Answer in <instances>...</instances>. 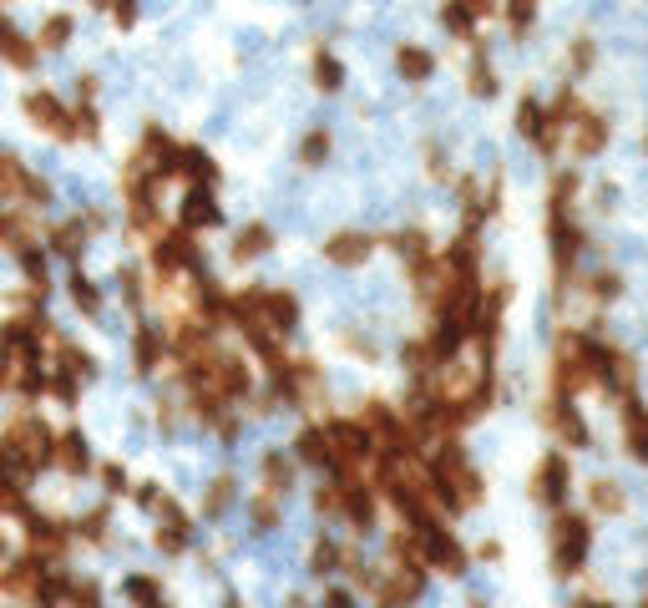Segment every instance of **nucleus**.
<instances>
[{
	"label": "nucleus",
	"mask_w": 648,
	"mask_h": 608,
	"mask_svg": "<svg viewBox=\"0 0 648 608\" xmlns=\"http://www.w3.org/2000/svg\"><path fill=\"white\" fill-rule=\"evenodd\" d=\"M51 441H56V431H51L36 411H21L6 431H0V446L11 451V462H16V472H21V477H31V472L51 467Z\"/></svg>",
	"instance_id": "f257e3e1"
},
{
	"label": "nucleus",
	"mask_w": 648,
	"mask_h": 608,
	"mask_svg": "<svg viewBox=\"0 0 648 608\" xmlns=\"http://www.w3.org/2000/svg\"><path fill=\"white\" fill-rule=\"evenodd\" d=\"M588 553H593V522L583 512H557L552 517V568L562 578H573V573H583Z\"/></svg>",
	"instance_id": "f03ea898"
},
{
	"label": "nucleus",
	"mask_w": 648,
	"mask_h": 608,
	"mask_svg": "<svg viewBox=\"0 0 648 608\" xmlns=\"http://www.w3.org/2000/svg\"><path fill=\"white\" fill-rule=\"evenodd\" d=\"M324 436H330V456H335V472L340 477H365V467L375 462V441L355 416H335L324 421Z\"/></svg>",
	"instance_id": "7ed1b4c3"
},
{
	"label": "nucleus",
	"mask_w": 648,
	"mask_h": 608,
	"mask_svg": "<svg viewBox=\"0 0 648 608\" xmlns=\"http://www.w3.org/2000/svg\"><path fill=\"white\" fill-rule=\"evenodd\" d=\"M152 269H157V284L168 289L173 274H203V254H198V234H183V228H173V234H157L152 239Z\"/></svg>",
	"instance_id": "20e7f679"
},
{
	"label": "nucleus",
	"mask_w": 648,
	"mask_h": 608,
	"mask_svg": "<svg viewBox=\"0 0 648 608\" xmlns=\"http://www.w3.org/2000/svg\"><path fill=\"white\" fill-rule=\"evenodd\" d=\"M21 107H26V122H31L36 132H51L56 142H71V107H66L56 92L31 87V92L21 97Z\"/></svg>",
	"instance_id": "39448f33"
},
{
	"label": "nucleus",
	"mask_w": 648,
	"mask_h": 608,
	"mask_svg": "<svg viewBox=\"0 0 648 608\" xmlns=\"http://www.w3.org/2000/svg\"><path fill=\"white\" fill-rule=\"evenodd\" d=\"M421 563L436 568V573H446V578H461V573H466V548L456 543V532H451L446 522H436V527L421 532Z\"/></svg>",
	"instance_id": "423d86ee"
},
{
	"label": "nucleus",
	"mask_w": 648,
	"mask_h": 608,
	"mask_svg": "<svg viewBox=\"0 0 648 608\" xmlns=\"http://www.w3.org/2000/svg\"><path fill=\"white\" fill-rule=\"evenodd\" d=\"M208 391L218 396V401H249L254 396V375H249V360L243 355H223L218 350V360H213V370H208Z\"/></svg>",
	"instance_id": "0eeeda50"
},
{
	"label": "nucleus",
	"mask_w": 648,
	"mask_h": 608,
	"mask_svg": "<svg viewBox=\"0 0 648 608\" xmlns=\"http://www.w3.org/2000/svg\"><path fill=\"white\" fill-rule=\"evenodd\" d=\"M567 487H573V462H567V451H547L537 462V472H532V497L542 507H562Z\"/></svg>",
	"instance_id": "6e6552de"
},
{
	"label": "nucleus",
	"mask_w": 648,
	"mask_h": 608,
	"mask_svg": "<svg viewBox=\"0 0 648 608\" xmlns=\"http://www.w3.org/2000/svg\"><path fill=\"white\" fill-rule=\"evenodd\" d=\"M547 239H552V269H557V284L573 279V264L588 244V234L573 223V218H547Z\"/></svg>",
	"instance_id": "1a4fd4ad"
},
{
	"label": "nucleus",
	"mask_w": 648,
	"mask_h": 608,
	"mask_svg": "<svg viewBox=\"0 0 648 608\" xmlns=\"http://www.w3.org/2000/svg\"><path fill=\"white\" fill-rule=\"evenodd\" d=\"M542 421H547V431H552L567 451L593 446V431H588V421H583V411H578L573 401H547V406H542Z\"/></svg>",
	"instance_id": "9d476101"
},
{
	"label": "nucleus",
	"mask_w": 648,
	"mask_h": 608,
	"mask_svg": "<svg viewBox=\"0 0 648 608\" xmlns=\"http://www.w3.org/2000/svg\"><path fill=\"white\" fill-rule=\"evenodd\" d=\"M562 137H567V147H573V158H598V152L608 147V137H613V127H608V117H603V112L583 107V112H578V122L567 127Z\"/></svg>",
	"instance_id": "9b49d317"
},
{
	"label": "nucleus",
	"mask_w": 648,
	"mask_h": 608,
	"mask_svg": "<svg viewBox=\"0 0 648 608\" xmlns=\"http://www.w3.org/2000/svg\"><path fill=\"white\" fill-rule=\"evenodd\" d=\"M218 223H223V208H218L213 188H188V193H183V208H178V228H183V234L218 228Z\"/></svg>",
	"instance_id": "f8f14e48"
},
{
	"label": "nucleus",
	"mask_w": 648,
	"mask_h": 608,
	"mask_svg": "<svg viewBox=\"0 0 648 608\" xmlns=\"http://www.w3.org/2000/svg\"><path fill=\"white\" fill-rule=\"evenodd\" d=\"M319 249H324V259H330L335 269H360V264L375 254V239H370V234H360V228H345V234L324 239Z\"/></svg>",
	"instance_id": "ddd939ff"
},
{
	"label": "nucleus",
	"mask_w": 648,
	"mask_h": 608,
	"mask_svg": "<svg viewBox=\"0 0 648 608\" xmlns=\"http://www.w3.org/2000/svg\"><path fill=\"white\" fill-rule=\"evenodd\" d=\"M0 61H6L11 71H36V61H41L36 41H31L11 16H0Z\"/></svg>",
	"instance_id": "4468645a"
},
{
	"label": "nucleus",
	"mask_w": 648,
	"mask_h": 608,
	"mask_svg": "<svg viewBox=\"0 0 648 608\" xmlns=\"http://www.w3.org/2000/svg\"><path fill=\"white\" fill-rule=\"evenodd\" d=\"M51 467H61L66 477H87V472H92L87 436H81V431H61V436L51 441Z\"/></svg>",
	"instance_id": "2eb2a0df"
},
{
	"label": "nucleus",
	"mask_w": 648,
	"mask_h": 608,
	"mask_svg": "<svg viewBox=\"0 0 648 608\" xmlns=\"http://www.w3.org/2000/svg\"><path fill=\"white\" fill-rule=\"evenodd\" d=\"M395 71H400V82L426 87L431 76H436V51H426L421 41H400L395 46Z\"/></svg>",
	"instance_id": "dca6fc26"
},
{
	"label": "nucleus",
	"mask_w": 648,
	"mask_h": 608,
	"mask_svg": "<svg viewBox=\"0 0 648 608\" xmlns=\"http://www.w3.org/2000/svg\"><path fill=\"white\" fill-rule=\"evenodd\" d=\"M294 456H299L304 467H314V472H335V456H330V436H324V426H304L294 436Z\"/></svg>",
	"instance_id": "f3484780"
},
{
	"label": "nucleus",
	"mask_w": 648,
	"mask_h": 608,
	"mask_svg": "<svg viewBox=\"0 0 648 608\" xmlns=\"http://www.w3.org/2000/svg\"><path fill=\"white\" fill-rule=\"evenodd\" d=\"M162 355H168L162 325H137V335H132V365H137V375H152L162 365Z\"/></svg>",
	"instance_id": "a211bd4d"
},
{
	"label": "nucleus",
	"mask_w": 648,
	"mask_h": 608,
	"mask_svg": "<svg viewBox=\"0 0 648 608\" xmlns=\"http://www.w3.org/2000/svg\"><path fill=\"white\" fill-rule=\"evenodd\" d=\"M274 249V228L269 223H243L233 234V264H254Z\"/></svg>",
	"instance_id": "6ab92c4d"
},
{
	"label": "nucleus",
	"mask_w": 648,
	"mask_h": 608,
	"mask_svg": "<svg viewBox=\"0 0 648 608\" xmlns=\"http://www.w3.org/2000/svg\"><path fill=\"white\" fill-rule=\"evenodd\" d=\"M623 446L633 462H648V431H643V406H638V391L623 396Z\"/></svg>",
	"instance_id": "aec40b11"
},
{
	"label": "nucleus",
	"mask_w": 648,
	"mask_h": 608,
	"mask_svg": "<svg viewBox=\"0 0 648 608\" xmlns=\"http://www.w3.org/2000/svg\"><path fill=\"white\" fill-rule=\"evenodd\" d=\"M309 76H314V87H319V92H340V87H345V61H340L330 46H314V56H309Z\"/></svg>",
	"instance_id": "412c9836"
},
{
	"label": "nucleus",
	"mask_w": 648,
	"mask_h": 608,
	"mask_svg": "<svg viewBox=\"0 0 648 608\" xmlns=\"http://www.w3.org/2000/svg\"><path fill=\"white\" fill-rule=\"evenodd\" d=\"M259 472H264V487H259V492H269V497L284 502L289 487H294V462H289L284 451H264V467H259Z\"/></svg>",
	"instance_id": "4be33fe9"
},
{
	"label": "nucleus",
	"mask_w": 648,
	"mask_h": 608,
	"mask_svg": "<svg viewBox=\"0 0 648 608\" xmlns=\"http://www.w3.org/2000/svg\"><path fill=\"white\" fill-rule=\"evenodd\" d=\"M71 36H76V16L71 11H51L41 21V31H36V51H66Z\"/></svg>",
	"instance_id": "5701e85b"
},
{
	"label": "nucleus",
	"mask_w": 648,
	"mask_h": 608,
	"mask_svg": "<svg viewBox=\"0 0 648 608\" xmlns=\"http://www.w3.org/2000/svg\"><path fill=\"white\" fill-rule=\"evenodd\" d=\"M578 193H583V178H578V173H552L547 218H567V213H573V203H578Z\"/></svg>",
	"instance_id": "b1692460"
},
{
	"label": "nucleus",
	"mask_w": 648,
	"mask_h": 608,
	"mask_svg": "<svg viewBox=\"0 0 648 608\" xmlns=\"http://www.w3.org/2000/svg\"><path fill=\"white\" fill-rule=\"evenodd\" d=\"M588 502H593L598 517H623V512H628V492H623V482H613V477H598V482L588 487Z\"/></svg>",
	"instance_id": "393cba45"
},
{
	"label": "nucleus",
	"mask_w": 648,
	"mask_h": 608,
	"mask_svg": "<svg viewBox=\"0 0 648 608\" xmlns=\"http://www.w3.org/2000/svg\"><path fill=\"white\" fill-rule=\"evenodd\" d=\"M36 583H41V563L36 558H16L11 568H0V588H6V593L36 598Z\"/></svg>",
	"instance_id": "a878e982"
},
{
	"label": "nucleus",
	"mask_w": 648,
	"mask_h": 608,
	"mask_svg": "<svg viewBox=\"0 0 648 608\" xmlns=\"http://www.w3.org/2000/svg\"><path fill=\"white\" fill-rule=\"evenodd\" d=\"M56 370H66L71 380H97V360L71 340H56Z\"/></svg>",
	"instance_id": "bb28decb"
},
{
	"label": "nucleus",
	"mask_w": 648,
	"mask_h": 608,
	"mask_svg": "<svg viewBox=\"0 0 648 608\" xmlns=\"http://www.w3.org/2000/svg\"><path fill=\"white\" fill-rule=\"evenodd\" d=\"M87 239H92V228H87V218H71V223L51 228V249H56L61 259H76L81 249H87Z\"/></svg>",
	"instance_id": "cd10ccee"
},
{
	"label": "nucleus",
	"mask_w": 648,
	"mask_h": 608,
	"mask_svg": "<svg viewBox=\"0 0 648 608\" xmlns=\"http://www.w3.org/2000/svg\"><path fill=\"white\" fill-rule=\"evenodd\" d=\"M390 249L405 259V269H411V264H421V259H431L436 249H431V239L421 234V228H395V234H390Z\"/></svg>",
	"instance_id": "c85d7f7f"
},
{
	"label": "nucleus",
	"mask_w": 648,
	"mask_h": 608,
	"mask_svg": "<svg viewBox=\"0 0 648 608\" xmlns=\"http://www.w3.org/2000/svg\"><path fill=\"white\" fill-rule=\"evenodd\" d=\"M466 92L471 97H492L497 92V71H492V61H486V51L471 41V71H466Z\"/></svg>",
	"instance_id": "c756f323"
},
{
	"label": "nucleus",
	"mask_w": 648,
	"mask_h": 608,
	"mask_svg": "<svg viewBox=\"0 0 648 608\" xmlns=\"http://www.w3.org/2000/svg\"><path fill=\"white\" fill-rule=\"evenodd\" d=\"M583 294H588L593 310H603V304H613V299L623 294V274H618V269H598V274L583 284Z\"/></svg>",
	"instance_id": "7c9ffc66"
},
{
	"label": "nucleus",
	"mask_w": 648,
	"mask_h": 608,
	"mask_svg": "<svg viewBox=\"0 0 648 608\" xmlns=\"http://www.w3.org/2000/svg\"><path fill=\"white\" fill-rule=\"evenodd\" d=\"M71 142H102V112L92 102L71 107Z\"/></svg>",
	"instance_id": "2f4dec72"
},
{
	"label": "nucleus",
	"mask_w": 648,
	"mask_h": 608,
	"mask_svg": "<svg viewBox=\"0 0 648 608\" xmlns=\"http://www.w3.org/2000/svg\"><path fill=\"white\" fill-rule=\"evenodd\" d=\"M66 284H71V304H76V310L97 320V315H102V289H97V284H92L87 274H81V269H76V274H71Z\"/></svg>",
	"instance_id": "473e14b6"
},
{
	"label": "nucleus",
	"mask_w": 648,
	"mask_h": 608,
	"mask_svg": "<svg viewBox=\"0 0 648 608\" xmlns=\"http://www.w3.org/2000/svg\"><path fill=\"white\" fill-rule=\"evenodd\" d=\"M168 558H178V553H188V543H193V522H157V538H152Z\"/></svg>",
	"instance_id": "72a5a7b5"
},
{
	"label": "nucleus",
	"mask_w": 648,
	"mask_h": 608,
	"mask_svg": "<svg viewBox=\"0 0 648 608\" xmlns=\"http://www.w3.org/2000/svg\"><path fill=\"white\" fill-rule=\"evenodd\" d=\"M324 158H330V132L309 127L304 142H299V168H324Z\"/></svg>",
	"instance_id": "f704fd0d"
},
{
	"label": "nucleus",
	"mask_w": 648,
	"mask_h": 608,
	"mask_svg": "<svg viewBox=\"0 0 648 608\" xmlns=\"http://www.w3.org/2000/svg\"><path fill=\"white\" fill-rule=\"evenodd\" d=\"M107 527H112V517H107V507H97V512H87V517H76V522H71V538L107 543Z\"/></svg>",
	"instance_id": "c9c22d12"
},
{
	"label": "nucleus",
	"mask_w": 648,
	"mask_h": 608,
	"mask_svg": "<svg viewBox=\"0 0 648 608\" xmlns=\"http://www.w3.org/2000/svg\"><path fill=\"white\" fill-rule=\"evenodd\" d=\"M507 31H512V41H522L527 31H532V21H537V0H507Z\"/></svg>",
	"instance_id": "e433bc0d"
},
{
	"label": "nucleus",
	"mask_w": 648,
	"mask_h": 608,
	"mask_svg": "<svg viewBox=\"0 0 648 608\" xmlns=\"http://www.w3.org/2000/svg\"><path fill=\"white\" fill-rule=\"evenodd\" d=\"M233 497H238V482H233V477H218V482L208 487V497H203V517H223V512L233 507Z\"/></svg>",
	"instance_id": "4c0bfd02"
},
{
	"label": "nucleus",
	"mask_w": 648,
	"mask_h": 608,
	"mask_svg": "<svg viewBox=\"0 0 648 608\" xmlns=\"http://www.w3.org/2000/svg\"><path fill=\"white\" fill-rule=\"evenodd\" d=\"M279 497H269V492H254L249 497V522L259 527V532H269V527H279Z\"/></svg>",
	"instance_id": "58836bf2"
},
{
	"label": "nucleus",
	"mask_w": 648,
	"mask_h": 608,
	"mask_svg": "<svg viewBox=\"0 0 648 608\" xmlns=\"http://www.w3.org/2000/svg\"><path fill=\"white\" fill-rule=\"evenodd\" d=\"M340 563H345V548H340V543H330V538H324V543H314V553H309V573H314V578L335 573Z\"/></svg>",
	"instance_id": "ea45409f"
},
{
	"label": "nucleus",
	"mask_w": 648,
	"mask_h": 608,
	"mask_svg": "<svg viewBox=\"0 0 648 608\" xmlns=\"http://www.w3.org/2000/svg\"><path fill=\"white\" fill-rule=\"evenodd\" d=\"M593 61H598V41H593V36H578L573 51H567V71H573V76H588Z\"/></svg>",
	"instance_id": "a19ab883"
},
{
	"label": "nucleus",
	"mask_w": 648,
	"mask_h": 608,
	"mask_svg": "<svg viewBox=\"0 0 648 608\" xmlns=\"http://www.w3.org/2000/svg\"><path fill=\"white\" fill-rule=\"evenodd\" d=\"M46 396H56L61 406H76V396H81V380H71L66 370H46Z\"/></svg>",
	"instance_id": "79ce46f5"
},
{
	"label": "nucleus",
	"mask_w": 648,
	"mask_h": 608,
	"mask_svg": "<svg viewBox=\"0 0 648 608\" xmlns=\"http://www.w3.org/2000/svg\"><path fill=\"white\" fill-rule=\"evenodd\" d=\"M441 26H446L451 36H461V41H476V21L456 6V0H446V6H441Z\"/></svg>",
	"instance_id": "37998d69"
},
{
	"label": "nucleus",
	"mask_w": 648,
	"mask_h": 608,
	"mask_svg": "<svg viewBox=\"0 0 648 608\" xmlns=\"http://www.w3.org/2000/svg\"><path fill=\"white\" fill-rule=\"evenodd\" d=\"M107 16H112L117 31H132L137 16H142V6H137V0H107Z\"/></svg>",
	"instance_id": "c03bdc74"
},
{
	"label": "nucleus",
	"mask_w": 648,
	"mask_h": 608,
	"mask_svg": "<svg viewBox=\"0 0 648 608\" xmlns=\"http://www.w3.org/2000/svg\"><path fill=\"white\" fill-rule=\"evenodd\" d=\"M117 284H122L127 304H132V310H137V304H142V274H137V269H117Z\"/></svg>",
	"instance_id": "a18cd8bd"
},
{
	"label": "nucleus",
	"mask_w": 648,
	"mask_h": 608,
	"mask_svg": "<svg viewBox=\"0 0 648 608\" xmlns=\"http://www.w3.org/2000/svg\"><path fill=\"white\" fill-rule=\"evenodd\" d=\"M456 6H461V11H466L476 26H481L486 16H497V0H456Z\"/></svg>",
	"instance_id": "49530a36"
},
{
	"label": "nucleus",
	"mask_w": 648,
	"mask_h": 608,
	"mask_svg": "<svg viewBox=\"0 0 648 608\" xmlns=\"http://www.w3.org/2000/svg\"><path fill=\"white\" fill-rule=\"evenodd\" d=\"M127 492H132V502H137V507H147V512H152V507H157V497H162V492H157V482H137V487H127Z\"/></svg>",
	"instance_id": "de8ad7c7"
},
{
	"label": "nucleus",
	"mask_w": 648,
	"mask_h": 608,
	"mask_svg": "<svg viewBox=\"0 0 648 608\" xmlns=\"http://www.w3.org/2000/svg\"><path fill=\"white\" fill-rule=\"evenodd\" d=\"M102 487H107L112 497H122V492H127V472H122V467H102Z\"/></svg>",
	"instance_id": "09e8293b"
},
{
	"label": "nucleus",
	"mask_w": 648,
	"mask_h": 608,
	"mask_svg": "<svg viewBox=\"0 0 648 608\" xmlns=\"http://www.w3.org/2000/svg\"><path fill=\"white\" fill-rule=\"evenodd\" d=\"M324 608H355V593L335 588V593H324Z\"/></svg>",
	"instance_id": "8fccbe9b"
},
{
	"label": "nucleus",
	"mask_w": 648,
	"mask_h": 608,
	"mask_svg": "<svg viewBox=\"0 0 648 608\" xmlns=\"http://www.w3.org/2000/svg\"><path fill=\"white\" fill-rule=\"evenodd\" d=\"M0 391H11V360L0 355Z\"/></svg>",
	"instance_id": "3c124183"
},
{
	"label": "nucleus",
	"mask_w": 648,
	"mask_h": 608,
	"mask_svg": "<svg viewBox=\"0 0 648 608\" xmlns=\"http://www.w3.org/2000/svg\"><path fill=\"white\" fill-rule=\"evenodd\" d=\"M289 608H309V603H304V598H289Z\"/></svg>",
	"instance_id": "603ef678"
},
{
	"label": "nucleus",
	"mask_w": 648,
	"mask_h": 608,
	"mask_svg": "<svg viewBox=\"0 0 648 608\" xmlns=\"http://www.w3.org/2000/svg\"><path fill=\"white\" fill-rule=\"evenodd\" d=\"M223 608H243V603H238V598H228V603H223Z\"/></svg>",
	"instance_id": "864d4df0"
},
{
	"label": "nucleus",
	"mask_w": 648,
	"mask_h": 608,
	"mask_svg": "<svg viewBox=\"0 0 648 608\" xmlns=\"http://www.w3.org/2000/svg\"><path fill=\"white\" fill-rule=\"evenodd\" d=\"M92 6H97V11H107V0H92Z\"/></svg>",
	"instance_id": "5fc2aeb1"
},
{
	"label": "nucleus",
	"mask_w": 648,
	"mask_h": 608,
	"mask_svg": "<svg viewBox=\"0 0 648 608\" xmlns=\"http://www.w3.org/2000/svg\"><path fill=\"white\" fill-rule=\"evenodd\" d=\"M471 608H486V603H471Z\"/></svg>",
	"instance_id": "6e6d98bb"
}]
</instances>
